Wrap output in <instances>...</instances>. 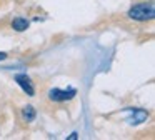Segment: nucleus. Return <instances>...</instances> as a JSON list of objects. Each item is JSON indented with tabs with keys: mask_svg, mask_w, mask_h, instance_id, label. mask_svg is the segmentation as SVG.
Masks as SVG:
<instances>
[{
	"mask_svg": "<svg viewBox=\"0 0 155 140\" xmlns=\"http://www.w3.org/2000/svg\"><path fill=\"white\" fill-rule=\"evenodd\" d=\"M128 18L135 20V22H147V20H152L155 15V7L153 2H142L134 5L130 10H128Z\"/></svg>",
	"mask_w": 155,
	"mask_h": 140,
	"instance_id": "nucleus-1",
	"label": "nucleus"
},
{
	"mask_svg": "<svg viewBox=\"0 0 155 140\" xmlns=\"http://www.w3.org/2000/svg\"><path fill=\"white\" fill-rule=\"evenodd\" d=\"M77 93L75 88H68V90H62V88H52L48 92V98L52 102H65V100H72Z\"/></svg>",
	"mask_w": 155,
	"mask_h": 140,
	"instance_id": "nucleus-2",
	"label": "nucleus"
},
{
	"mask_svg": "<svg viewBox=\"0 0 155 140\" xmlns=\"http://www.w3.org/2000/svg\"><path fill=\"white\" fill-rule=\"evenodd\" d=\"M17 83L24 88V92H27L30 97L35 93V88H34V85H32L30 78H28L27 75H17Z\"/></svg>",
	"mask_w": 155,
	"mask_h": 140,
	"instance_id": "nucleus-3",
	"label": "nucleus"
},
{
	"mask_svg": "<svg viewBox=\"0 0 155 140\" xmlns=\"http://www.w3.org/2000/svg\"><path fill=\"white\" fill-rule=\"evenodd\" d=\"M28 25H30V22L27 18H22V17H17V18L12 20V28L17 30V32H25Z\"/></svg>",
	"mask_w": 155,
	"mask_h": 140,
	"instance_id": "nucleus-4",
	"label": "nucleus"
},
{
	"mask_svg": "<svg viewBox=\"0 0 155 140\" xmlns=\"http://www.w3.org/2000/svg\"><path fill=\"white\" fill-rule=\"evenodd\" d=\"M22 115H24V118L27 120V122H32V120L35 118V110H34V107H25L24 108V112H22Z\"/></svg>",
	"mask_w": 155,
	"mask_h": 140,
	"instance_id": "nucleus-5",
	"label": "nucleus"
},
{
	"mask_svg": "<svg viewBox=\"0 0 155 140\" xmlns=\"http://www.w3.org/2000/svg\"><path fill=\"white\" fill-rule=\"evenodd\" d=\"M5 58H7V53H5V52H0V60H5Z\"/></svg>",
	"mask_w": 155,
	"mask_h": 140,
	"instance_id": "nucleus-6",
	"label": "nucleus"
}]
</instances>
